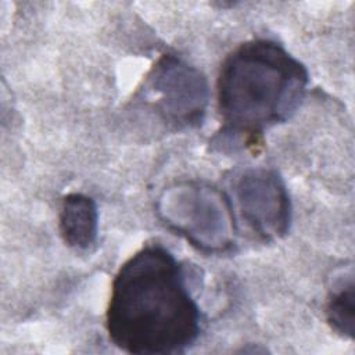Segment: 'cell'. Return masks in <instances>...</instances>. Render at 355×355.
<instances>
[{
    "mask_svg": "<svg viewBox=\"0 0 355 355\" xmlns=\"http://www.w3.org/2000/svg\"><path fill=\"white\" fill-rule=\"evenodd\" d=\"M162 222L194 248L223 254L236 244L233 207L218 187L200 182H178L162 191L157 202Z\"/></svg>",
    "mask_w": 355,
    "mask_h": 355,
    "instance_id": "obj_3",
    "label": "cell"
},
{
    "mask_svg": "<svg viewBox=\"0 0 355 355\" xmlns=\"http://www.w3.org/2000/svg\"><path fill=\"white\" fill-rule=\"evenodd\" d=\"M60 233L64 243L76 250L86 251L94 245L98 234V211L96 201L82 193H71L62 198Z\"/></svg>",
    "mask_w": 355,
    "mask_h": 355,
    "instance_id": "obj_6",
    "label": "cell"
},
{
    "mask_svg": "<svg viewBox=\"0 0 355 355\" xmlns=\"http://www.w3.org/2000/svg\"><path fill=\"white\" fill-rule=\"evenodd\" d=\"M309 75L302 62L269 39L241 43L223 61L218 111L223 132L257 139L290 119L306 93Z\"/></svg>",
    "mask_w": 355,
    "mask_h": 355,
    "instance_id": "obj_2",
    "label": "cell"
},
{
    "mask_svg": "<svg viewBox=\"0 0 355 355\" xmlns=\"http://www.w3.org/2000/svg\"><path fill=\"white\" fill-rule=\"evenodd\" d=\"M240 215L263 241L283 239L291 226V200L283 178L272 168H250L236 182Z\"/></svg>",
    "mask_w": 355,
    "mask_h": 355,
    "instance_id": "obj_5",
    "label": "cell"
},
{
    "mask_svg": "<svg viewBox=\"0 0 355 355\" xmlns=\"http://www.w3.org/2000/svg\"><path fill=\"white\" fill-rule=\"evenodd\" d=\"M155 110L176 129L198 128L207 114L209 86L205 75L184 60L165 54L147 76Z\"/></svg>",
    "mask_w": 355,
    "mask_h": 355,
    "instance_id": "obj_4",
    "label": "cell"
},
{
    "mask_svg": "<svg viewBox=\"0 0 355 355\" xmlns=\"http://www.w3.org/2000/svg\"><path fill=\"white\" fill-rule=\"evenodd\" d=\"M190 273L161 244L135 252L114 277L105 326L114 345L136 355H173L201 333Z\"/></svg>",
    "mask_w": 355,
    "mask_h": 355,
    "instance_id": "obj_1",
    "label": "cell"
},
{
    "mask_svg": "<svg viewBox=\"0 0 355 355\" xmlns=\"http://www.w3.org/2000/svg\"><path fill=\"white\" fill-rule=\"evenodd\" d=\"M326 319L341 337L352 340L355 336V286L352 276L347 283L336 287L326 304Z\"/></svg>",
    "mask_w": 355,
    "mask_h": 355,
    "instance_id": "obj_7",
    "label": "cell"
}]
</instances>
